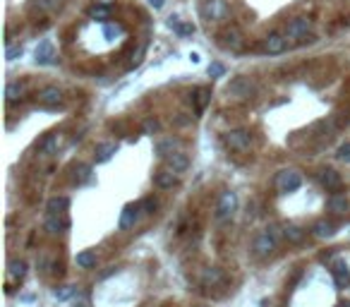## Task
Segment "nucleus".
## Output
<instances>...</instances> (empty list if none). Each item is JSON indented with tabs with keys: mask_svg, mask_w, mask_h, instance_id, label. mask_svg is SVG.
Segmentation results:
<instances>
[{
	"mask_svg": "<svg viewBox=\"0 0 350 307\" xmlns=\"http://www.w3.org/2000/svg\"><path fill=\"white\" fill-rule=\"evenodd\" d=\"M254 91H257V84L245 77V74H238V77H233L228 82V87H226V94L228 96H235V99H249V96H254Z\"/></svg>",
	"mask_w": 350,
	"mask_h": 307,
	"instance_id": "nucleus-2",
	"label": "nucleus"
},
{
	"mask_svg": "<svg viewBox=\"0 0 350 307\" xmlns=\"http://www.w3.org/2000/svg\"><path fill=\"white\" fill-rule=\"evenodd\" d=\"M118 151V144L115 142H103V144L96 146V163H106V161H111L113 159V154Z\"/></svg>",
	"mask_w": 350,
	"mask_h": 307,
	"instance_id": "nucleus-21",
	"label": "nucleus"
},
{
	"mask_svg": "<svg viewBox=\"0 0 350 307\" xmlns=\"http://www.w3.org/2000/svg\"><path fill=\"white\" fill-rule=\"evenodd\" d=\"M281 231H283V238H286L288 243L300 245L304 240V231L300 226H295V223H286V226L281 228Z\"/></svg>",
	"mask_w": 350,
	"mask_h": 307,
	"instance_id": "nucleus-22",
	"label": "nucleus"
},
{
	"mask_svg": "<svg viewBox=\"0 0 350 307\" xmlns=\"http://www.w3.org/2000/svg\"><path fill=\"white\" fill-rule=\"evenodd\" d=\"M278 247V228L276 226H269L267 231H261V233L254 238V243H252V250L257 257H269V254H274Z\"/></svg>",
	"mask_w": 350,
	"mask_h": 307,
	"instance_id": "nucleus-1",
	"label": "nucleus"
},
{
	"mask_svg": "<svg viewBox=\"0 0 350 307\" xmlns=\"http://www.w3.org/2000/svg\"><path fill=\"white\" fill-rule=\"evenodd\" d=\"M338 307H350V302H343V305H338Z\"/></svg>",
	"mask_w": 350,
	"mask_h": 307,
	"instance_id": "nucleus-41",
	"label": "nucleus"
},
{
	"mask_svg": "<svg viewBox=\"0 0 350 307\" xmlns=\"http://www.w3.org/2000/svg\"><path fill=\"white\" fill-rule=\"evenodd\" d=\"M43 228L48 233H63L70 228V218H65V214H48L43 221Z\"/></svg>",
	"mask_w": 350,
	"mask_h": 307,
	"instance_id": "nucleus-10",
	"label": "nucleus"
},
{
	"mask_svg": "<svg viewBox=\"0 0 350 307\" xmlns=\"http://www.w3.org/2000/svg\"><path fill=\"white\" fill-rule=\"evenodd\" d=\"M226 74V67L221 63H211L209 65V77H223Z\"/></svg>",
	"mask_w": 350,
	"mask_h": 307,
	"instance_id": "nucleus-36",
	"label": "nucleus"
},
{
	"mask_svg": "<svg viewBox=\"0 0 350 307\" xmlns=\"http://www.w3.org/2000/svg\"><path fill=\"white\" fill-rule=\"evenodd\" d=\"M336 156H338V161L350 163V142H345V144L338 146V151H336Z\"/></svg>",
	"mask_w": 350,
	"mask_h": 307,
	"instance_id": "nucleus-33",
	"label": "nucleus"
},
{
	"mask_svg": "<svg viewBox=\"0 0 350 307\" xmlns=\"http://www.w3.org/2000/svg\"><path fill=\"white\" fill-rule=\"evenodd\" d=\"M60 5V0H34L31 3V10H38V12H51Z\"/></svg>",
	"mask_w": 350,
	"mask_h": 307,
	"instance_id": "nucleus-32",
	"label": "nucleus"
},
{
	"mask_svg": "<svg viewBox=\"0 0 350 307\" xmlns=\"http://www.w3.org/2000/svg\"><path fill=\"white\" fill-rule=\"evenodd\" d=\"M158 120H154V118H149V120H144V132L147 135H154V132H158Z\"/></svg>",
	"mask_w": 350,
	"mask_h": 307,
	"instance_id": "nucleus-37",
	"label": "nucleus"
},
{
	"mask_svg": "<svg viewBox=\"0 0 350 307\" xmlns=\"http://www.w3.org/2000/svg\"><path fill=\"white\" fill-rule=\"evenodd\" d=\"M312 233L317 235V238H331V235L336 233V226H333L331 221L322 218V221H317V223L312 226Z\"/></svg>",
	"mask_w": 350,
	"mask_h": 307,
	"instance_id": "nucleus-25",
	"label": "nucleus"
},
{
	"mask_svg": "<svg viewBox=\"0 0 350 307\" xmlns=\"http://www.w3.org/2000/svg\"><path fill=\"white\" fill-rule=\"evenodd\" d=\"M319 182H322L329 192H338L343 180H341V173H336L333 168H324V171L319 173Z\"/></svg>",
	"mask_w": 350,
	"mask_h": 307,
	"instance_id": "nucleus-11",
	"label": "nucleus"
},
{
	"mask_svg": "<svg viewBox=\"0 0 350 307\" xmlns=\"http://www.w3.org/2000/svg\"><path fill=\"white\" fill-rule=\"evenodd\" d=\"M202 283L206 286V288H216V286H221V283H223V271L216 269V266H211V269H204Z\"/></svg>",
	"mask_w": 350,
	"mask_h": 307,
	"instance_id": "nucleus-20",
	"label": "nucleus"
},
{
	"mask_svg": "<svg viewBox=\"0 0 350 307\" xmlns=\"http://www.w3.org/2000/svg\"><path fill=\"white\" fill-rule=\"evenodd\" d=\"M24 91H27V87L22 82H10L8 87H5V101H8L10 106L12 103H19V101L24 99Z\"/></svg>",
	"mask_w": 350,
	"mask_h": 307,
	"instance_id": "nucleus-14",
	"label": "nucleus"
},
{
	"mask_svg": "<svg viewBox=\"0 0 350 307\" xmlns=\"http://www.w3.org/2000/svg\"><path fill=\"white\" fill-rule=\"evenodd\" d=\"M149 5H151L154 10H161L163 5H166V0H149Z\"/></svg>",
	"mask_w": 350,
	"mask_h": 307,
	"instance_id": "nucleus-40",
	"label": "nucleus"
},
{
	"mask_svg": "<svg viewBox=\"0 0 350 307\" xmlns=\"http://www.w3.org/2000/svg\"><path fill=\"white\" fill-rule=\"evenodd\" d=\"M89 175H92V166H86V163H79V166L74 168V182H77V185L86 182Z\"/></svg>",
	"mask_w": 350,
	"mask_h": 307,
	"instance_id": "nucleus-30",
	"label": "nucleus"
},
{
	"mask_svg": "<svg viewBox=\"0 0 350 307\" xmlns=\"http://www.w3.org/2000/svg\"><path fill=\"white\" fill-rule=\"evenodd\" d=\"M178 34H180V36H190V34H194V24H180Z\"/></svg>",
	"mask_w": 350,
	"mask_h": 307,
	"instance_id": "nucleus-38",
	"label": "nucleus"
},
{
	"mask_svg": "<svg viewBox=\"0 0 350 307\" xmlns=\"http://www.w3.org/2000/svg\"><path fill=\"white\" fill-rule=\"evenodd\" d=\"M96 252L94 250H82V252L77 254V266H82V269H92V266H96Z\"/></svg>",
	"mask_w": 350,
	"mask_h": 307,
	"instance_id": "nucleus-27",
	"label": "nucleus"
},
{
	"mask_svg": "<svg viewBox=\"0 0 350 307\" xmlns=\"http://www.w3.org/2000/svg\"><path fill=\"white\" fill-rule=\"evenodd\" d=\"M22 46H8V51H5V58L8 60H17V58H22Z\"/></svg>",
	"mask_w": 350,
	"mask_h": 307,
	"instance_id": "nucleus-34",
	"label": "nucleus"
},
{
	"mask_svg": "<svg viewBox=\"0 0 350 307\" xmlns=\"http://www.w3.org/2000/svg\"><path fill=\"white\" fill-rule=\"evenodd\" d=\"M286 41L288 39L283 36V34H269L267 39H264V53L269 55H278L286 51Z\"/></svg>",
	"mask_w": 350,
	"mask_h": 307,
	"instance_id": "nucleus-12",
	"label": "nucleus"
},
{
	"mask_svg": "<svg viewBox=\"0 0 350 307\" xmlns=\"http://www.w3.org/2000/svg\"><path fill=\"white\" fill-rule=\"evenodd\" d=\"M190 168V156L185 151H175L168 156V171H173V173H185Z\"/></svg>",
	"mask_w": 350,
	"mask_h": 307,
	"instance_id": "nucleus-13",
	"label": "nucleus"
},
{
	"mask_svg": "<svg viewBox=\"0 0 350 307\" xmlns=\"http://www.w3.org/2000/svg\"><path fill=\"white\" fill-rule=\"evenodd\" d=\"M235 209H238V195L231 190L223 192L218 204H216V221H228V218H233Z\"/></svg>",
	"mask_w": 350,
	"mask_h": 307,
	"instance_id": "nucleus-4",
	"label": "nucleus"
},
{
	"mask_svg": "<svg viewBox=\"0 0 350 307\" xmlns=\"http://www.w3.org/2000/svg\"><path fill=\"white\" fill-rule=\"evenodd\" d=\"M175 182H178V173L173 171H156L154 173V185L161 190H170Z\"/></svg>",
	"mask_w": 350,
	"mask_h": 307,
	"instance_id": "nucleus-15",
	"label": "nucleus"
},
{
	"mask_svg": "<svg viewBox=\"0 0 350 307\" xmlns=\"http://www.w3.org/2000/svg\"><path fill=\"white\" fill-rule=\"evenodd\" d=\"M326 207H329V211H333V214H345V211H348V197L341 195V192H333L331 197L326 199Z\"/></svg>",
	"mask_w": 350,
	"mask_h": 307,
	"instance_id": "nucleus-17",
	"label": "nucleus"
},
{
	"mask_svg": "<svg viewBox=\"0 0 350 307\" xmlns=\"http://www.w3.org/2000/svg\"><path fill=\"white\" fill-rule=\"evenodd\" d=\"M74 295H77V288H74V286H58L56 290H53V298L56 300H72Z\"/></svg>",
	"mask_w": 350,
	"mask_h": 307,
	"instance_id": "nucleus-28",
	"label": "nucleus"
},
{
	"mask_svg": "<svg viewBox=\"0 0 350 307\" xmlns=\"http://www.w3.org/2000/svg\"><path fill=\"white\" fill-rule=\"evenodd\" d=\"M10 281H22L27 276V262H22V259H15V262H10Z\"/></svg>",
	"mask_w": 350,
	"mask_h": 307,
	"instance_id": "nucleus-26",
	"label": "nucleus"
},
{
	"mask_svg": "<svg viewBox=\"0 0 350 307\" xmlns=\"http://www.w3.org/2000/svg\"><path fill=\"white\" fill-rule=\"evenodd\" d=\"M310 29H312V22L307 17H295L286 27V34H283V36L286 39H302L310 34Z\"/></svg>",
	"mask_w": 350,
	"mask_h": 307,
	"instance_id": "nucleus-7",
	"label": "nucleus"
},
{
	"mask_svg": "<svg viewBox=\"0 0 350 307\" xmlns=\"http://www.w3.org/2000/svg\"><path fill=\"white\" fill-rule=\"evenodd\" d=\"M302 185V178H300V173L297 171H281L276 175V190L278 192H295L297 187Z\"/></svg>",
	"mask_w": 350,
	"mask_h": 307,
	"instance_id": "nucleus-6",
	"label": "nucleus"
},
{
	"mask_svg": "<svg viewBox=\"0 0 350 307\" xmlns=\"http://www.w3.org/2000/svg\"><path fill=\"white\" fill-rule=\"evenodd\" d=\"M139 214H142V204H127V207L122 209V214H120V223H118V226L122 228V231L135 228V223L139 221Z\"/></svg>",
	"mask_w": 350,
	"mask_h": 307,
	"instance_id": "nucleus-8",
	"label": "nucleus"
},
{
	"mask_svg": "<svg viewBox=\"0 0 350 307\" xmlns=\"http://www.w3.org/2000/svg\"><path fill=\"white\" fill-rule=\"evenodd\" d=\"M156 207H158V202L154 197H147L144 202H142V211H144V214H154Z\"/></svg>",
	"mask_w": 350,
	"mask_h": 307,
	"instance_id": "nucleus-35",
	"label": "nucleus"
},
{
	"mask_svg": "<svg viewBox=\"0 0 350 307\" xmlns=\"http://www.w3.org/2000/svg\"><path fill=\"white\" fill-rule=\"evenodd\" d=\"M53 58H56V51H53V46H51V41H41V44L36 46V60L38 65H48L53 63Z\"/></svg>",
	"mask_w": 350,
	"mask_h": 307,
	"instance_id": "nucleus-16",
	"label": "nucleus"
},
{
	"mask_svg": "<svg viewBox=\"0 0 350 307\" xmlns=\"http://www.w3.org/2000/svg\"><path fill=\"white\" fill-rule=\"evenodd\" d=\"M38 101L48 106V108H56L63 103V91L58 89V87H43V89L38 91Z\"/></svg>",
	"mask_w": 350,
	"mask_h": 307,
	"instance_id": "nucleus-9",
	"label": "nucleus"
},
{
	"mask_svg": "<svg viewBox=\"0 0 350 307\" xmlns=\"http://www.w3.org/2000/svg\"><path fill=\"white\" fill-rule=\"evenodd\" d=\"M223 142H226V146H228V149L242 154V151H247V149H249L252 135H249L247 130H231V132H226Z\"/></svg>",
	"mask_w": 350,
	"mask_h": 307,
	"instance_id": "nucleus-5",
	"label": "nucleus"
},
{
	"mask_svg": "<svg viewBox=\"0 0 350 307\" xmlns=\"http://www.w3.org/2000/svg\"><path fill=\"white\" fill-rule=\"evenodd\" d=\"M216 39H218V46H221V48L233 51V53H238L240 48L245 46V36H242V31H240L235 24H231V27H223Z\"/></svg>",
	"mask_w": 350,
	"mask_h": 307,
	"instance_id": "nucleus-3",
	"label": "nucleus"
},
{
	"mask_svg": "<svg viewBox=\"0 0 350 307\" xmlns=\"http://www.w3.org/2000/svg\"><path fill=\"white\" fill-rule=\"evenodd\" d=\"M333 281H336V288H348L350 286V271L343 262H338L333 266Z\"/></svg>",
	"mask_w": 350,
	"mask_h": 307,
	"instance_id": "nucleus-19",
	"label": "nucleus"
},
{
	"mask_svg": "<svg viewBox=\"0 0 350 307\" xmlns=\"http://www.w3.org/2000/svg\"><path fill=\"white\" fill-rule=\"evenodd\" d=\"M89 17L99 19V22L108 19V17H111V5H94V8L89 10Z\"/></svg>",
	"mask_w": 350,
	"mask_h": 307,
	"instance_id": "nucleus-29",
	"label": "nucleus"
},
{
	"mask_svg": "<svg viewBox=\"0 0 350 307\" xmlns=\"http://www.w3.org/2000/svg\"><path fill=\"white\" fill-rule=\"evenodd\" d=\"M84 302H86V298H84V295H74V298H72V305L74 307H84Z\"/></svg>",
	"mask_w": 350,
	"mask_h": 307,
	"instance_id": "nucleus-39",
	"label": "nucleus"
},
{
	"mask_svg": "<svg viewBox=\"0 0 350 307\" xmlns=\"http://www.w3.org/2000/svg\"><path fill=\"white\" fill-rule=\"evenodd\" d=\"M58 149V135H48L46 139H43V142H41V144H38V151L41 154H53Z\"/></svg>",
	"mask_w": 350,
	"mask_h": 307,
	"instance_id": "nucleus-31",
	"label": "nucleus"
},
{
	"mask_svg": "<svg viewBox=\"0 0 350 307\" xmlns=\"http://www.w3.org/2000/svg\"><path fill=\"white\" fill-rule=\"evenodd\" d=\"M209 101H211V89H209V87H199V89H194L192 103H194V110H197V113H202V110L206 108Z\"/></svg>",
	"mask_w": 350,
	"mask_h": 307,
	"instance_id": "nucleus-18",
	"label": "nucleus"
},
{
	"mask_svg": "<svg viewBox=\"0 0 350 307\" xmlns=\"http://www.w3.org/2000/svg\"><path fill=\"white\" fill-rule=\"evenodd\" d=\"M46 209H48V214H65V211L70 209V199L67 197H51Z\"/></svg>",
	"mask_w": 350,
	"mask_h": 307,
	"instance_id": "nucleus-24",
	"label": "nucleus"
},
{
	"mask_svg": "<svg viewBox=\"0 0 350 307\" xmlns=\"http://www.w3.org/2000/svg\"><path fill=\"white\" fill-rule=\"evenodd\" d=\"M175 151H178V139H173V137H166V139L156 142V156H161V159H168Z\"/></svg>",
	"mask_w": 350,
	"mask_h": 307,
	"instance_id": "nucleus-23",
	"label": "nucleus"
}]
</instances>
